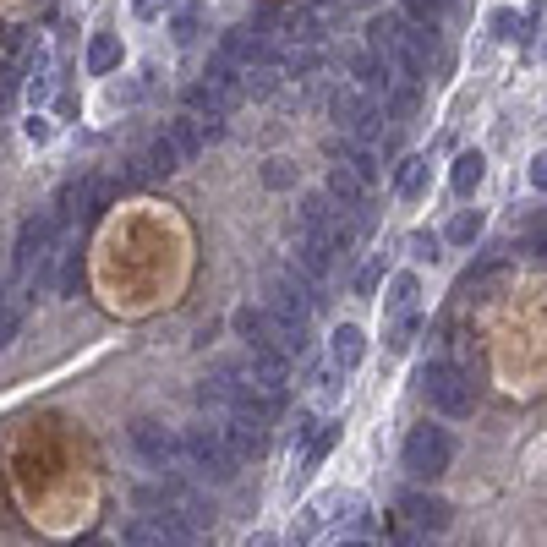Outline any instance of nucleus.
<instances>
[{
	"mask_svg": "<svg viewBox=\"0 0 547 547\" xmlns=\"http://www.w3.org/2000/svg\"><path fill=\"white\" fill-rule=\"evenodd\" d=\"M181 465L197 476V482H214V487H225V482H236V455L225 449V438H219V427L214 422H203V427H186L181 433Z\"/></svg>",
	"mask_w": 547,
	"mask_h": 547,
	"instance_id": "nucleus-1",
	"label": "nucleus"
},
{
	"mask_svg": "<svg viewBox=\"0 0 547 547\" xmlns=\"http://www.w3.org/2000/svg\"><path fill=\"white\" fill-rule=\"evenodd\" d=\"M416 383H422L427 405H433L438 416H449V422H465V416L476 411V389H471V378H465L460 367H449V362H427Z\"/></svg>",
	"mask_w": 547,
	"mask_h": 547,
	"instance_id": "nucleus-2",
	"label": "nucleus"
},
{
	"mask_svg": "<svg viewBox=\"0 0 547 547\" xmlns=\"http://www.w3.org/2000/svg\"><path fill=\"white\" fill-rule=\"evenodd\" d=\"M263 307L274 318H296V323H312V307H318V285L290 263V269H269L263 274Z\"/></svg>",
	"mask_w": 547,
	"mask_h": 547,
	"instance_id": "nucleus-3",
	"label": "nucleus"
},
{
	"mask_svg": "<svg viewBox=\"0 0 547 547\" xmlns=\"http://www.w3.org/2000/svg\"><path fill=\"white\" fill-rule=\"evenodd\" d=\"M126 444H132V455L154 476H170L181 465V433L170 422H159V416H137V422L126 427Z\"/></svg>",
	"mask_w": 547,
	"mask_h": 547,
	"instance_id": "nucleus-4",
	"label": "nucleus"
},
{
	"mask_svg": "<svg viewBox=\"0 0 547 547\" xmlns=\"http://www.w3.org/2000/svg\"><path fill=\"white\" fill-rule=\"evenodd\" d=\"M400 460H405V471H411L416 482H438V476L449 471V460H455V438H449L444 427H427L422 422V427H411Z\"/></svg>",
	"mask_w": 547,
	"mask_h": 547,
	"instance_id": "nucleus-5",
	"label": "nucleus"
},
{
	"mask_svg": "<svg viewBox=\"0 0 547 547\" xmlns=\"http://www.w3.org/2000/svg\"><path fill=\"white\" fill-rule=\"evenodd\" d=\"M55 241H61V225H55V214H44V208H39V214H28V219L17 225V241H11V274L28 285L33 269H39V263L55 252Z\"/></svg>",
	"mask_w": 547,
	"mask_h": 547,
	"instance_id": "nucleus-6",
	"label": "nucleus"
},
{
	"mask_svg": "<svg viewBox=\"0 0 547 547\" xmlns=\"http://www.w3.org/2000/svg\"><path fill=\"white\" fill-rule=\"evenodd\" d=\"M400 515H405V526H416L422 537H438V531H449L455 509H449V498H438V493H422V487H411V493L400 498Z\"/></svg>",
	"mask_w": 547,
	"mask_h": 547,
	"instance_id": "nucleus-7",
	"label": "nucleus"
},
{
	"mask_svg": "<svg viewBox=\"0 0 547 547\" xmlns=\"http://www.w3.org/2000/svg\"><path fill=\"white\" fill-rule=\"evenodd\" d=\"M219 55L236 61L241 72H258V66H274V50H269V33L263 28H230L219 39Z\"/></svg>",
	"mask_w": 547,
	"mask_h": 547,
	"instance_id": "nucleus-8",
	"label": "nucleus"
},
{
	"mask_svg": "<svg viewBox=\"0 0 547 547\" xmlns=\"http://www.w3.org/2000/svg\"><path fill=\"white\" fill-rule=\"evenodd\" d=\"M405 33H411V22L400 17V11H372L367 17V50L383 55V61H394L405 44Z\"/></svg>",
	"mask_w": 547,
	"mask_h": 547,
	"instance_id": "nucleus-9",
	"label": "nucleus"
},
{
	"mask_svg": "<svg viewBox=\"0 0 547 547\" xmlns=\"http://www.w3.org/2000/svg\"><path fill=\"white\" fill-rule=\"evenodd\" d=\"M28 307H33V285L11 279V285L0 290V345H11V340L22 334V323H28Z\"/></svg>",
	"mask_w": 547,
	"mask_h": 547,
	"instance_id": "nucleus-10",
	"label": "nucleus"
},
{
	"mask_svg": "<svg viewBox=\"0 0 547 547\" xmlns=\"http://www.w3.org/2000/svg\"><path fill=\"white\" fill-rule=\"evenodd\" d=\"M230 323H236V334L247 340V351H258V345H274V318L263 301H241L236 312H230Z\"/></svg>",
	"mask_w": 547,
	"mask_h": 547,
	"instance_id": "nucleus-11",
	"label": "nucleus"
},
{
	"mask_svg": "<svg viewBox=\"0 0 547 547\" xmlns=\"http://www.w3.org/2000/svg\"><path fill=\"white\" fill-rule=\"evenodd\" d=\"M362 356H367V334L356 329V323H340V329L329 334V362H334V372H356L362 367Z\"/></svg>",
	"mask_w": 547,
	"mask_h": 547,
	"instance_id": "nucleus-12",
	"label": "nucleus"
},
{
	"mask_svg": "<svg viewBox=\"0 0 547 547\" xmlns=\"http://www.w3.org/2000/svg\"><path fill=\"white\" fill-rule=\"evenodd\" d=\"M351 77H356L362 93H389L394 88V61H383V55H372V50H356L351 55Z\"/></svg>",
	"mask_w": 547,
	"mask_h": 547,
	"instance_id": "nucleus-13",
	"label": "nucleus"
},
{
	"mask_svg": "<svg viewBox=\"0 0 547 547\" xmlns=\"http://www.w3.org/2000/svg\"><path fill=\"white\" fill-rule=\"evenodd\" d=\"M203 83H208V88H219V93H230V99H236V104L247 99V72H241L236 61H225V55H219V50L208 55V66H203Z\"/></svg>",
	"mask_w": 547,
	"mask_h": 547,
	"instance_id": "nucleus-14",
	"label": "nucleus"
},
{
	"mask_svg": "<svg viewBox=\"0 0 547 547\" xmlns=\"http://www.w3.org/2000/svg\"><path fill=\"white\" fill-rule=\"evenodd\" d=\"M296 269L312 279V285H323L329 279V269H334V252L323 247L318 236H296Z\"/></svg>",
	"mask_w": 547,
	"mask_h": 547,
	"instance_id": "nucleus-15",
	"label": "nucleus"
},
{
	"mask_svg": "<svg viewBox=\"0 0 547 547\" xmlns=\"http://www.w3.org/2000/svg\"><path fill=\"white\" fill-rule=\"evenodd\" d=\"M482 176H487V159L476 154V148L455 154V170H449V186H455V197H471L476 186H482Z\"/></svg>",
	"mask_w": 547,
	"mask_h": 547,
	"instance_id": "nucleus-16",
	"label": "nucleus"
},
{
	"mask_svg": "<svg viewBox=\"0 0 547 547\" xmlns=\"http://www.w3.org/2000/svg\"><path fill=\"white\" fill-rule=\"evenodd\" d=\"M362 110H367V93L362 88H334L329 93V115H334V126H340V132H351V126L362 121Z\"/></svg>",
	"mask_w": 547,
	"mask_h": 547,
	"instance_id": "nucleus-17",
	"label": "nucleus"
},
{
	"mask_svg": "<svg viewBox=\"0 0 547 547\" xmlns=\"http://www.w3.org/2000/svg\"><path fill=\"white\" fill-rule=\"evenodd\" d=\"M394 192L405 197V203H416V197L427 192V159L422 154H405L400 170H394Z\"/></svg>",
	"mask_w": 547,
	"mask_h": 547,
	"instance_id": "nucleus-18",
	"label": "nucleus"
},
{
	"mask_svg": "<svg viewBox=\"0 0 547 547\" xmlns=\"http://www.w3.org/2000/svg\"><path fill=\"white\" fill-rule=\"evenodd\" d=\"M115 66H121V33H93V44H88V72L104 77V72H115Z\"/></svg>",
	"mask_w": 547,
	"mask_h": 547,
	"instance_id": "nucleus-19",
	"label": "nucleus"
},
{
	"mask_svg": "<svg viewBox=\"0 0 547 547\" xmlns=\"http://www.w3.org/2000/svg\"><path fill=\"white\" fill-rule=\"evenodd\" d=\"M170 143L181 148V159H197L208 148V132H203V121L197 115H181V121H170Z\"/></svg>",
	"mask_w": 547,
	"mask_h": 547,
	"instance_id": "nucleus-20",
	"label": "nucleus"
},
{
	"mask_svg": "<svg viewBox=\"0 0 547 547\" xmlns=\"http://www.w3.org/2000/svg\"><path fill=\"white\" fill-rule=\"evenodd\" d=\"M143 165H148V176H170V170H181L186 159H181V148L170 143V132H165V137H154V148L143 154Z\"/></svg>",
	"mask_w": 547,
	"mask_h": 547,
	"instance_id": "nucleus-21",
	"label": "nucleus"
},
{
	"mask_svg": "<svg viewBox=\"0 0 547 547\" xmlns=\"http://www.w3.org/2000/svg\"><path fill=\"white\" fill-rule=\"evenodd\" d=\"M121 547H176L159 531V520H126L121 526Z\"/></svg>",
	"mask_w": 547,
	"mask_h": 547,
	"instance_id": "nucleus-22",
	"label": "nucleus"
},
{
	"mask_svg": "<svg viewBox=\"0 0 547 547\" xmlns=\"http://www.w3.org/2000/svg\"><path fill=\"white\" fill-rule=\"evenodd\" d=\"M482 225H487V219H482V208H460V214L449 219L444 241H455V247H471V241L482 236Z\"/></svg>",
	"mask_w": 547,
	"mask_h": 547,
	"instance_id": "nucleus-23",
	"label": "nucleus"
},
{
	"mask_svg": "<svg viewBox=\"0 0 547 547\" xmlns=\"http://www.w3.org/2000/svg\"><path fill=\"white\" fill-rule=\"evenodd\" d=\"M383 307H389L394 318H405V312L416 307V274H394V279H389V296H383Z\"/></svg>",
	"mask_w": 547,
	"mask_h": 547,
	"instance_id": "nucleus-24",
	"label": "nucleus"
},
{
	"mask_svg": "<svg viewBox=\"0 0 547 547\" xmlns=\"http://www.w3.org/2000/svg\"><path fill=\"white\" fill-rule=\"evenodd\" d=\"M416 329H422V318H416V312H405V318H394V323H389V334H383V340H389V351H394V356H400V351H411Z\"/></svg>",
	"mask_w": 547,
	"mask_h": 547,
	"instance_id": "nucleus-25",
	"label": "nucleus"
},
{
	"mask_svg": "<svg viewBox=\"0 0 547 547\" xmlns=\"http://www.w3.org/2000/svg\"><path fill=\"white\" fill-rule=\"evenodd\" d=\"M263 186H269V192H285V186H296V159L274 154L269 165H263Z\"/></svg>",
	"mask_w": 547,
	"mask_h": 547,
	"instance_id": "nucleus-26",
	"label": "nucleus"
},
{
	"mask_svg": "<svg viewBox=\"0 0 547 547\" xmlns=\"http://www.w3.org/2000/svg\"><path fill=\"white\" fill-rule=\"evenodd\" d=\"M197 28H203V6H181L176 17H170V33H176V44H192Z\"/></svg>",
	"mask_w": 547,
	"mask_h": 547,
	"instance_id": "nucleus-27",
	"label": "nucleus"
},
{
	"mask_svg": "<svg viewBox=\"0 0 547 547\" xmlns=\"http://www.w3.org/2000/svg\"><path fill=\"white\" fill-rule=\"evenodd\" d=\"M487 28H493V39H520V28H526V17L509 6H498L493 17H487Z\"/></svg>",
	"mask_w": 547,
	"mask_h": 547,
	"instance_id": "nucleus-28",
	"label": "nucleus"
},
{
	"mask_svg": "<svg viewBox=\"0 0 547 547\" xmlns=\"http://www.w3.org/2000/svg\"><path fill=\"white\" fill-rule=\"evenodd\" d=\"M279 88V66H258V72H247V93L252 99H269Z\"/></svg>",
	"mask_w": 547,
	"mask_h": 547,
	"instance_id": "nucleus-29",
	"label": "nucleus"
},
{
	"mask_svg": "<svg viewBox=\"0 0 547 547\" xmlns=\"http://www.w3.org/2000/svg\"><path fill=\"white\" fill-rule=\"evenodd\" d=\"M318 66H323V55H318V50H296V55L285 61V72H290V77H312Z\"/></svg>",
	"mask_w": 547,
	"mask_h": 547,
	"instance_id": "nucleus-30",
	"label": "nucleus"
},
{
	"mask_svg": "<svg viewBox=\"0 0 547 547\" xmlns=\"http://www.w3.org/2000/svg\"><path fill=\"white\" fill-rule=\"evenodd\" d=\"M318 526H323V509H318V504H307V509H301V520H296V547L318 537Z\"/></svg>",
	"mask_w": 547,
	"mask_h": 547,
	"instance_id": "nucleus-31",
	"label": "nucleus"
},
{
	"mask_svg": "<svg viewBox=\"0 0 547 547\" xmlns=\"http://www.w3.org/2000/svg\"><path fill=\"white\" fill-rule=\"evenodd\" d=\"M411 258H427V263L444 258V252H438V236H433V230H416V236H411Z\"/></svg>",
	"mask_w": 547,
	"mask_h": 547,
	"instance_id": "nucleus-32",
	"label": "nucleus"
},
{
	"mask_svg": "<svg viewBox=\"0 0 547 547\" xmlns=\"http://www.w3.org/2000/svg\"><path fill=\"white\" fill-rule=\"evenodd\" d=\"M22 132H28V143H50V115L33 110L28 121H22Z\"/></svg>",
	"mask_w": 547,
	"mask_h": 547,
	"instance_id": "nucleus-33",
	"label": "nucleus"
},
{
	"mask_svg": "<svg viewBox=\"0 0 547 547\" xmlns=\"http://www.w3.org/2000/svg\"><path fill=\"white\" fill-rule=\"evenodd\" d=\"M170 6H176V0H132V11H137V17H143V22H154V17H165V11Z\"/></svg>",
	"mask_w": 547,
	"mask_h": 547,
	"instance_id": "nucleus-34",
	"label": "nucleus"
},
{
	"mask_svg": "<svg viewBox=\"0 0 547 547\" xmlns=\"http://www.w3.org/2000/svg\"><path fill=\"white\" fill-rule=\"evenodd\" d=\"M378 279H383V263H367V269L356 274V296H372V290H378Z\"/></svg>",
	"mask_w": 547,
	"mask_h": 547,
	"instance_id": "nucleus-35",
	"label": "nucleus"
},
{
	"mask_svg": "<svg viewBox=\"0 0 547 547\" xmlns=\"http://www.w3.org/2000/svg\"><path fill=\"white\" fill-rule=\"evenodd\" d=\"M411 110H416V93H411V88H400V93L389 99V115H411Z\"/></svg>",
	"mask_w": 547,
	"mask_h": 547,
	"instance_id": "nucleus-36",
	"label": "nucleus"
},
{
	"mask_svg": "<svg viewBox=\"0 0 547 547\" xmlns=\"http://www.w3.org/2000/svg\"><path fill=\"white\" fill-rule=\"evenodd\" d=\"M531 186H537V192H547V148L531 159Z\"/></svg>",
	"mask_w": 547,
	"mask_h": 547,
	"instance_id": "nucleus-37",
	"label": "nucleus"
},
{
	"mask_svg": "<svg viewBox=\"0 0 547 547\" xmlns=\"http://www.w3.org/2000/svg\"><path fill=\"white\" fill-rule=\"evenodd\" d=\"M247 547H279V537H269V531H252Z\"/></svg>",
	"mask_w": 547,
	"mask_h": 547,
	"instance_id": "nucleus-38",
	"label": "nucleus"
},
{
	"mask_svg": "<svg viewBox=\"0 0 547 547\" xmlns=\"http://www.w3.org/2000/svg\"><path fill=\"white\" fill-rule=\"evenodd\" d=\"M340 547H367V542H340Z\"/></svg>",
	"mask_w": 547,
	"mask_h": 547,
	"instance_id": "nucleus-39",
	"label": "nucleus"
}]
</instances>
